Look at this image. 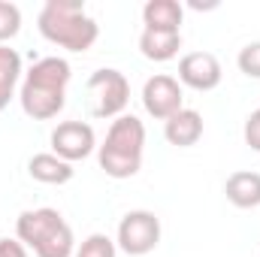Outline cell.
<instances>
[{
    "label": "cell",
    "mask_w": 260,
    "mask_h": 257,
    "mask_svg": "<svg viewBox=\"0 0 260 257\" xmlns=\"http://www.w3.org/2000/svg\"><path fill=\"white\" fill-rule=\"evenodd\" d=\"M118 248L130 257H145L160 245V218L148 209H133L118 224Z\"/></svg>",
    "instance_id": "8992f818"
},
{
    "label": "cell",
    "mask_w": 260,
    "mask_h": 257,
    "mask_svg": "<svg viewBox=\"0 0 260 257\" xmlns=\"http://www.w3.org/2000/svg\"><path fill=\"white\" fill-rule=\"evenodd\" d=\"M85 91H88V103H91L94 118H118V115H124L130 103V82L124 79V73H118L112 67L91 73Z\"/></svg>",
    "instance_id": "5b68a950"
},
{
    "label": "cell",
    "mask_w": 260,
    "mask_h": 257,
    "mask_svg": "<svg viewBox=\"0 0 260 257\" xmlns=\"http://www.w3.org/2000/svg\"><path fill=\"white\" fill-rule=\"evenodd\" d=\"M142 151H145V124L136 115H118L103 145H97L100 170L109 179H133L142 170Z\"/></svg>",
    "instance_id": "3957f363"
},
{
    "label": "cell",
    "mask_w": 260,
    "mask_h": 257,
    "mask_svg": "<svg viewBox=\"0 0 260 257\" xmlns=\"http://www.w3.org/2000/svg\"><path fill=\"white\" fill-rule=\"evenodd\" d=\"M37 24L52 46L67 52H88L100 37V24L85 12L82 0H46Z\"/></svg>",
    "instance_id": "7a4b0ae2"
},
{
    "label": "cell",
    "mask_w": 260,
    "mask_h": 257,
    "mask_svg": "<svg viewBox=\"0 0 260 257\" xmlns=\"http://www.w3.org/2000/svg\"><path fill=\"white\" fill-rule=\"evenodd\" d=\"M73 257H118V245L106 233H91Z\"/></svg>",
    "instance_id": "2e32d148"
},
{
    "label": "cell",
    "mask_w": 260,
    "mask_h": 257,
    "mask_svg": "<svg viewBox=\"0 0 260 257\" xmlns=\"http://www.w3.org/2000/svg\"><path fill=\"white\" fill-rule=\"evenodd\" d=\"M15 236L37 257H73L76 239L58 209H27L15 221Z\"/></svg>",
    "instance_id": "277c9868"
},
{
    "label": "cell",
    "mask_w": 260,
    "mask_h": 257,
    "mask_svg": "<svg viewBox=\"0 0 260 257\" xmlns=\"http://www.w3.org/2000/svg\"><path fill=\"white\" fill-rule=\"evenodd\" d=\"M182 49V34L179 30H148L142 27L139 34V52L142 58L154 61V64H164V61H173Z\"/></svg>",
    "instance_id": "8fae6325"
},
{
    "label": "cell",
    "mask_w": 260,
    "mask_h": 257,
    "mask_svg": "<svg viewBox=\"0 0 260 257\" xmlns=\"http://www.w3.org/2000/svg\"><path fill=\"white\" fill-rule=\"evenodd\" d=\"M224 194L236 209H257L260 206V173L251 170H239L233 176H227Z\"/></svg>",
    "instance_id": "5bb4252c"
},
{
    "label": "cell",
    "mask_w": 260,
    "mask_h": 257,
    "mask_svg": "<svg viewBox=\"0 0 260 257\" xmlns=\"http://www.w3.org/2000/svg\"><path fill=\"white\" fill-rule=\"evenodd\" d=\"M221 61L212 52H191L179 61V85L194 91H215L221 85Z\"/></svg>",
    "instance_id": "9c48e42d"
},
{
    "label": "cell",
    "mask_w": 260,
    "mask_h": 257,
    "mask_svg": "<svg viewBox=\"0 0 260 257\" xmlns=\"http://www.w3.org/2000/svg\"><path fill=\"white\" fill-rule=\"evenodd\" d=\"M242 136H245V145H248V148H254V151L260 154V109H254V112L245 118Z\"/></svg>",
    "instance_id": "d6986e66"
},
{
    "label": "cell",
    "mask_w": 260,
    "mask_h": 257,
    "mask_svg": "<svg viewBox=\"0 0 260 257\" xmlns=\"http://www.w3.org/2000/svg\"><path fill=\"white\" fill-rule=\"evenodd\" d=\"M185 6L179 0H148L142 6V24L148 30H179L182 34Z\"/></svg>",
    "instance_id": "4fadbf2b"
},
{
    "label": "cell",
    "mask_w": 260,
    "mask_h": 257,
    "mask_svg": "<svg viewBox=\"0 0 260 257\" xmlns=\"http://www.w3.org/2000/svg\"><path fill=\"white\" fill-rule=\"evenodd\" d=\"M18 79H21V55L9 46H0V112L9 106Z\"/></svg>",
    "instance_id": "9a60e30c"
},
{
    "label": "cell",
    "mask_w": 260,
    "mask_h": 257,
    "mask_svg": "<svg viewBox=\"0 0 260 257\" xmlns=\"http://www.w3.org/2000/svg\"><path fill=\"white\" fill-rule=\"evenodd\" d=\"M73 70L64 58H40L21 79V109L34 121H49L67 106V85Z\"/></svg>",
    "instance_id": "6da1fadb"
},
{
    "label": "cell",
    "mask_w": 260,
    "mask_h": 257,
    "mask_svg": "<svg viewBox=\"0 0 260 257\" xmlns=\"http://www.w3.org/2000/svg\"><path fill=\"white\" fill-rule=\"evenodd\" d=\"M164 136H167V142L176 145V148H191V145L200 142V136H203V115H200L197 109H182V112H176L173 118L164 121Z\"/></svg>",
    "instance_id": "30bf717a"
},
{
    "label": "cell",
    "mask_w": 260,
    "mask_h": 257,
    "mask_svg": "<svg viewBox=\"0 0 260 257\" xmlns=\"http://www.w3.org/2000/svg\"><path fill=\"white\" fill-rule=\"evenodd\" d=\"M185 94H182V85H179V79H173V76H167V73H157V76H151L145 85H142V106H145V112L151 115V118H157V121H167V118H173L176 112H182L185 109Z\"/></svg>",
    "instance_id": "52a82bcc"
},
{
    "label": "cell",
    "mask_w": 260,
    "mask_h": 257,
    "mask_svg": "<svg viewBox=\"0 0 260 257\" xmlns=\"http://www.w3.org/2000/svg\"><path fill=\"white\" fill-rule=\"evenodd\" d=\"M236 64H239V70H242L248 79H260V40L257 43H248L245 49H239Z\"/></svg>",
    "instance_id": "ac0fdd59"
},
{
    "label": "cell",
    "mask_w": 260,
    "mask_h": 257,
    "mask_svg": "<svg viewBox=\"0 0 260 257\" xmlns=\"http://www.w3.org/2000/svg\"><path fill=\"white\" fill-rule=\"evenodd\" d=\"M21 30V9L9 0H0V46H6Z\"/></svg>",
    "instance_id": "e0dca14e"
},
{
    "label": "cell",
    "mask_w": 260,
    "mask_h": 257,
    "mask_svg": "<svg viewBox=\"0 0 260 257\" xmlns=\"http://www.w3.org/2000/svg\"><path fill=\"white\" fill-rule=\"evenodd\" d=\"M27 173H30V179L40 182V185H67L76 170H73V164L61 160L58 154L40 151V154H34V157L27 160Z\"/></svg>",
    "instance_id": "7c38bea8"
},
{
    "label": "cell",
    "mask_w": 260,
    "mask_h": 257,
    "mask_svg": "<svg viewBox=\"0 0 260 257\" xmlns=\"http://www.w3.org/2000/svg\"><path fill=\"white\" fill-rule=\"evenodd\" d=\"M0 257H27V248L18 239H0Z\"/></svg>",
    "instance_id": "ffe728a7"
},
{
    "label": "cell",
    "mask_w": 260,
    "mask_h": 257,
    "mask_svg": "<svg viewBox=\"0 0 260 257\" xmlns=\"http://www.w3.org/2000/svg\"><path fill=\"white\" fill-rule=\"evenodd\" d=\"M94 148H97V136L94 127L85 121H61L52 130V154H58L67 164L85 160Z\"/></svg>",
    "instance_id": "ba28073f"
}]
</instances>
